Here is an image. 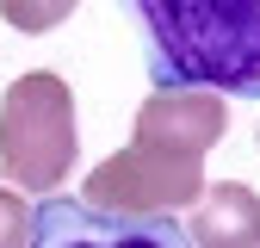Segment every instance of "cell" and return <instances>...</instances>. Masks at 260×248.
Listing matches in <instances>:
<instances>
[{"mask_svg": "<svg viewBox=\"0 0 260 248\" xmlns=\"http://www.w3.org/2000/svg\"><path fill=\"white\" fill-rule=\"evenodd\" d=\"M161 87L260 100V0H130Z\"/></svg>", "mask_w": 260, "mask_h": 248, "instance_id": "obj_1", "label": "cell"}, {"mask_svg": "<svg viewBox=\"0 0 260 248\" xmlns=\"http://www.w3.org/2000/svg\"><path fill=\"white\" fill-rule=\"evenodd\" d=\"M81 155L75 93L62 75L31 69L0 100V174L13 193H56Z\"/></svg>", "mask_w": 260, "mask_h": 248, "instance_id": "obj_2", "label": "cell"}, {"mask_svg": "<svg viewBox=\"0 0 260 248\" xmlns=\"http://www.w3.org/2000/svg\"><path fill=\"white\" fill-rule=\"evenodd\" d=\"M192 199H205V162L130 143L112 162H100L81 186V205L112 217H180Z\"/></svg>", "mask_w": 260, "mask_h": 248, "instance_id": "obj_3", "label": "cell"}, {"mask_svg": "<svg viewBox=\"0 0 260 248\" xmlns=\"http://www.w3.org/2000/svg\"><path fill=\"white\" fill-rule=\"evenodd\" d=\"M25 248H192L180 217H112L81 199H44Z\"/></svg>", "mask_w": 260, "mask_h": 248, "instance_id": "obj_4", "label": "cell"}, {"mask_svg": "<svg viewBox=\"0 0 260 248\" xmlns=\"http://www.w3.org/2000/svg\"><path fill=\"white\" fill-rule=\"evenodd\" d=\"M230 131V100L205 87H155L149 100L137 106V131L130 143L143 149H168V155H199L217 149V137Z\"/></svg>", "mask_w": 260, "mask_h": 248, "instance_id": "obj_5", "label": "cell"}, {"mask_svg": "<svg viewBox=\"0 0 260 248\" xmlns=\"http://www.w3.org/2000/svg\"><path fill=\"white\" fill-rule=\"evenodd\" d=\"M186 236H192V248H260V199H254V186L248 180L205 186Z\"/></svg>", "mask_w": 260, "mask_h": 248, "instance_id": "obj_6", "label": "cell"}, {"mask_svg": "<svg viewBox=\"0 0 260 248\" xmlns=\"http://www.w3.org/2000/svg\"><path fill=\"white\" fill-rule=\"evenodd\" d=\"M75 7L81 0H0V19L13 31H25V38H38V31H56Z\"/></svg>", "mask_w": 260, "mask_h": 248, "instance_id": "obj_7", "label": "cell"}, {"mask_svg": "<svg viewBox=\"0 0 260 248\" xmlns=\"http://www.w3.org/2000/svg\"><path fill=\"white\" fill-rule=\"evenodd\" d=\"M25 242H31V205L13 186H0V248H25Z\"/></svg>", "mask_w": 260, "mask_h": 248, "instance_id": "obj_8", "label": "cell"}]
</instances>
